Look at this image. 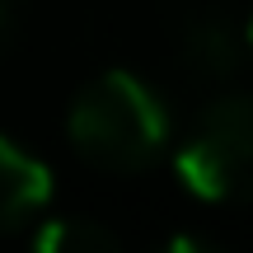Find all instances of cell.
Segmentation results:
<instances>
[{
  "label": "cell",
  "instance_id": "obj_6",
  "mask_svg": "<svg viewBox=\"0 0 253 253\" xmlns=\"http://www.w3.org/2000/svg\"><path fill=\"white\" fill-rule=\"evenodd\" d=\"M160 253H230V249L211 244V239H202V235H173Z\"/></svg>",
  "mask_w": 253,
  "mask_h": 253
},
{
  "label": "cell",
  "instance_id": "obj_2",
  "mask_svg": "<svg viewBox=\"0 0 253 253\" xmlns=\"http://www.w3.org/2000/svg\"><path fill=\"white\" fill-rule=\"evenodd\" d=\"M173 169L207 202H253V94L211 103L183 136Z\"/></svg>",
  "mask_w": 253,
  "mask_h": 253
},
{
  "label": "cell",
  "instance_id": "obj_4",
  "mask_svg": "<svg viewBox=\"0 0 253 253\" xmlns=\"http://www.w3.org/2000/svg\"><path fill=\"white\" fill-rule=\"evenodd\" d=\"M244 52V38L235 33V24L216 14H202L188 24V38H183V61L192 66L197 75H230Z\"/></svg>",
  "mask_w": 253,
  "mask_h": 253
},
{
  "label": "cell",
  "instance_id": "obj_5",
  "mask_svg": "<svg viewBox=\"0 0 253 253\" xmlns=\"http://www.w3.org/2000/svg\"><path fill=\"white\" fill-rule=\"evenodd\" d=\"M33 253H122V244L113 239V230L99 225V220L61 216V220H47V225L38 230Z\"/></svg>",
  "mask_w": 253,
  "mask_h": 253
},
{
  "label": "cell",
  "instance_id": "obj_1",
  "mask_svg": "<svg viewBox=\"0 0 253 253\" xmlns=\"http://www.w3.org/2000/svg\"><path fill=\"white\" fill-rule=\"evenodd\" d=\"M71 145L89 164L108 173L150 169L169 145V108L164 99L131 71H103L75 94L66 113Z\"/></svg>",
  "mask_w": 253,
  "mask_h": 253
},
{
  "label": "cell",
  "instance_id": "obj_8",
  "mask_svg": "<svg viewBox=\"0 0 253 253\" xmlns=\"http://www.w3.org/2000/svg\"><path fill=\"white\" fill-rule=\"evenodd\" d=\"M0 33H5V9H0Z\"/></svg>",
  "mask_w": 253,
  "mask_h": 253
},
{
  "label": "cell",
  "instance_id": "obj_7",
  "mask_svg": "<svg viewBox=\"0 0 253 253\" xmlns=\"http://www.w3.org/2000/svg\"><path fill=\"white\" fill-rule=\"evenodd\" d=\"M239 38H244V47L253 52V14H249V24H244V33H239Z\"/></svg>",
  "mask_w": 253,
  "mask_h": 253
},
{
  "label": "cell",
  "instance_id": "obj_3",
  "mask_svg": "<svg viewBox=\"0 0 253 253\" xmlns=\"http://www.w3.org/2000/svg\"><path fill=\"white\" fill-rule=\"evenodd\" d=\"M52 197V173L38 155H28L24 145H14L9 136H0V235L19 230L28 216L47 207Z\"/></svg>",
  "mask_w": 253,
  "mask_h": 253
}]
</instances>
